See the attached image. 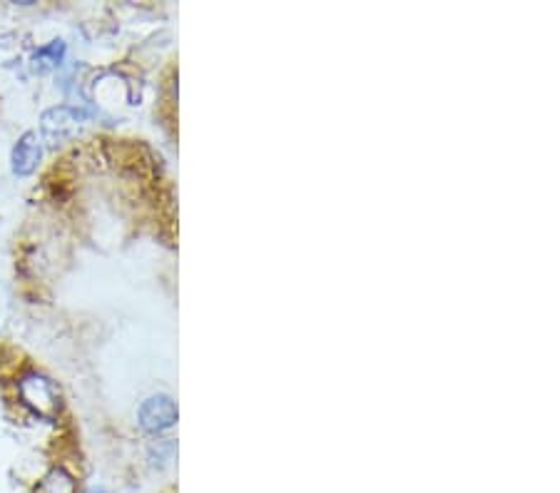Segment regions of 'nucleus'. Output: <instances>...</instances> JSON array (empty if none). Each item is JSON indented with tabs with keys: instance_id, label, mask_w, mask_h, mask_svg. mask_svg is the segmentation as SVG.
<instances>
[{
	"instance_id": "39448f33",
	"label": "nucleus",
	"mask_w": 560,
	"mask_h": 493,
	"mask_svg": "<svg viewBox=\"0 0 560 493\" xmlns=\"http://www.w3.org/2000/svg\"><path fill=\"white\" fill-rule=\"evenodd\" d=\"M75 491H77L75 479L65 469L48 471L36 486V493H75Z\"/></svg>"
},
{
	"instance_id": "20e7f679",
	"label": "nucleus",
	"mask_w": 560,
	"mask_h": 493,
	"mask_svg": "<svg viewBox=\"0 0 560 493\" xmlns=\"http://www.w3.org/2000/svg\"><path fill=\"white\" fill-rule=\"evenodd\" d=\"M83 115H77L75 110L71 108H55L46 112V118H42V130H46L48 137H58V140H63L71 133H75L77 125H80Z\"/></svg>"
},
{
	"instance_id": "f03ea898",
	"label": "nucleus",
	"mask_w": 560,
	"mask_h": 493,
	"mask_svg": "<svg viewBox=\"0 0 560 493\" xmlns=\"http://www.w3.org/2000/svg\"><path fill=\"white\" fill-rule=\"evenodd\" d=\"M177 421V406L170 396H152V399L140 406V427L150 434H158V431H165L175 427Z\"/></svg>"
},
{
	"instance_id": "7ed1b4c3",
	"label": "nucleus",
	"mask_w": 560,
	"mask_h": 493,
	"mask_svg": "<svg viewBox=\"0 0 560 493\" xmlns=\"http://www.w3.org/2000/svg\"><path fill=\"white\" fill-rule=\"evenodd\" d=\"M40 155H42V147H40V140L36 133H25L18 145L13 147V172L15 175H30L33 170L38 168L40 162Z\"/></svg>"
},
{
	"instance_id": "f257e3e1",
	"label": "nucleus",
	"mask_w": 560,
	"mask_h": 493,
	"mask_svg": "<svg viewBox=\"0 0 560 493\" xmlns=\"http://www.w3.org/2000/svg\"><path fill=\"white\" fill-rule=\"evenodd\" d=\"M21 399L40 419L53 421L60 414V392L58 386L42 374H28L21 382Z\"/></svg>"
}]
</instances>
